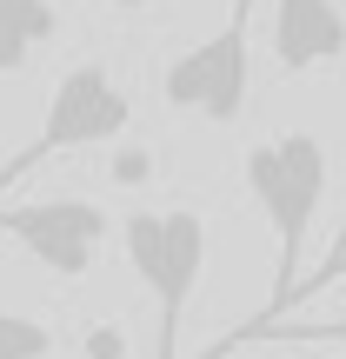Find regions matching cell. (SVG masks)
<instances>
[{"mask_svg": "<svg viewBox=\"0 0 346 359\" xmlns=\"http://www.w3.org/2000/svg\"><path fill=\"white\" fill-rule=\"evenodd\" d=\"M340 280H346V266H340Z\"/></svg>", "mask_w": 346, "mask_h": 359, "instance_id": "obj_14", "label": "cell"}, {"mask_svg": "<svg viewBox=\"0 0 346 359\" xmlns=\"http://www.w3.org/2000/svg\"><path fill=\"white\" fill-rule=\"evenodd\" d=\"M246 193H253L260 219L273 233V299L260 320L286 313L300 286V253H307V233H313V213L326 200V147L320 133H273V140L246 147Z\"/></svg>", "mask_w": 346, "mask_h": 359, "instance_id": "obj_1", "label": "cell"}, {"mask_svg": "<svg viewBox=\"0 0 346 359\" xmlns=\"http://www.w3.org/2000/svg\"><path fill=\"white\" fill-rule=\"evenodd\" d=\"M127 240V266L140 273V286L154 293V359H173L180 320L193 306V286L206 273V219L193 206H140L120 226Z\"/></svg>", "mask_w": 346, "mask_h": 359, "instance_id": "obj_2", "label": "cell"}, {"mask_svg": "<svg viewBox=\"0 0 346 359\" xmlns=\"http://www.w3.org/2000/svg\"><path fill=\"white\" fill-rule=\"evenodd\" d=\"M120 353H127V346H120L114 326H93V333H87V359H120Z\"/></svg>", "mask_w": 346, "mask_h": 359, "instance_id": "obj_11", "label": "cell"}, {"mask_svg": "<svg viewBox=\"0 0 346 359\" xmlns=\"http://www.w3.org/2000/svg\"><path fill=\"white\" fill-rule=\"evenodd\" d=\"M267 333H293V339H320V346H346V313L340 320H320V326H267Z\"/></svg>", "mask_w": 346, "mask_h": 359, "instance_id": "obj_10", "label": "cell"}, {"mask_svg": "<svg viewBox=\"0 0 346 359\" xmlns=\"http://www.w3.org/2000/svg\"><path fill=\"white\" fill-rule=\"evenodd\" d=\"M0 359H53V326L27 313H0Z\"/></svg>", "mask_w": 346, "mask_h": 359, "instance_id": "obj_8", "label": "cell"}, {"mask_svg": "<svg viewBox=\"0 0 346 359\" xmlns=\"http://www.w3.org/2000/svg\"><path fill=\"white\" fill-rule=\"evenodd\" d=\"M127 120H133V93L120 87L100 60L67 67V74L53 80V93H47V120H40L34 147H20V154L0 167V200H7V193L20 187V173H34L40 160L80 154V147H100V140H120Z\"/></svg>", "mask_w": 346, "mask_h": 359, "instance_id": "obj_3", "label": "cell"}, {"mask_svg": "<svg viewBox=\"0 0 346 359\" xmlns=\"http://www.w3.org/2000/svg\"><path fill=\"white\" fill-rule=\"evenodd\" d=\"M107 7H120V13H140V7H154V0H107Z\"/></svg>", "mask_w": 346, "mask_h": 359, "instance_id": "obj_13", "label": "cell"}, {"mask_svg": "<svg viewBox=\"0 0 346 359\" xmlns=\"http://www.w3.org/2000/svg\"><path fill=\"white\" fill-rule=\"evenodd\" d=\"M346 266V219H340V240H333V259H326V273H340Z\"/></svg>", "mask_w": 346, "mask_h": 359, "instance_id": "obj_12", "label": "cell"}, {"mask_svg": "<svg viewBox=\"0 0 346 359\" xmlns=\"http://www.w3.org/2000/svg\"><path fill=\"white\" fill-rule=\"evenodd\" d=\"M253 7L260 0H233V13L187 53H173L160 74V100L173 114H200L206 127H233L246 107V80H253Z\"/></svg>", "mask_w": 346, "mask_h": 359, "instance_id": "obj_4", "label": "cell"}, {"mask_svg": "<svg viewBox=\"0 0 346 359\" xmlns=\"http://www.w3.org/2000/svg\"><path fill=\"white\" fill-rule=\"evenodd\" d=\"M53 34H60L53 0H0V74H27Z\"/></svg>", "mask_w": 346, "mask_h": 359, "instance_id": "obj_7", "label": "cell"}, {"mask_svg": "<svg viewBox=\"0 0 346 359\" xmlns=\"http://www.w3.org/2000/svg\"><path fill=\"white\" fill-rule=\"evenodd\" d=\"M107 226L114 219L93 200H40V206H7L0 213V233L20 240V253L53 280H87L107 246Z\"/></svg>", "mask_w": 346, "mask_h": 359, "instance_id": "obj_5", "label": "cell"}, {"mask_svg": "<svg viewBox=\"0 0 346 359\" xmlns=\"http://www.w3.org/2000/svg\"><path fill=\"white\" fill-rule=\"evenodd\" d=\"M107 180H114V187H147V180H154V154H147V147H120V154L107 160Z\"/></svg>", "mask_w": 346, "mask_h": 359, "instance_id": "obj_9", "label": "cell"}, {"mask_svg": "<svg viewBox=\"0 0 346 359\" xmlns=\"http://www.w3.org/2000/svg\"><path fill=\"white\" fill-rule=\"evenodd\" d=\"M273 60L286 74L346 60V13L340 0H273Z\"/></svg>", "mask_w": 346, "mask_h": 359, "instance_id": "obj_6", "label": "cell"}]
</instances>
